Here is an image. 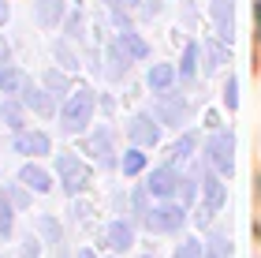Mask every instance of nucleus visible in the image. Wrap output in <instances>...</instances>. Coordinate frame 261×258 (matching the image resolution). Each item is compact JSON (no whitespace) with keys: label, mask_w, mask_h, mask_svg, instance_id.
I'll use <instances>...</instances> for the list:
<instances>
[{"label":"nucleus","mask_w":261,"mask_h":258,"mask_svg":"<svg viewBox=\"0 0 261 258\" xmlns=\"http://www.w3.org/2000/svg\"><path fill=\"white\" fill-rule=\"evenodd\" d=\"M90 116H93V90L79 86V90L64 101L60 124H64V131H82V127L90 124Z\"/></svg>","instance_id":"1"},{"label":"nucleus","mask_w":261,"mask_h":258,"mask_svg":"<svg viewBox=\"0 0 261 258\" xmlns=\"http://www.w3.org/2000/svg\"><path fill=\"white\" fill-rule=\"evenodd\" d=\"M56 176H60L64 191H71V195L86 191V183H90V169L82 165L75 154H60V157H56Z\"/></svg>","instance_id":"2"},{"label":"nucleus","mask_w":261,"mask_h":258,"mask_svg":"<svg viewBox=\"0 0 261 258\" xmlns=\"http://www.w3.org/2000/svg\"><path fill=\"white\" fill-rule=\"evenodd\" d=\"M183 221H187V209H183V206H175V202L153 206L149 214H146L149 232H175V228H183Z\"/></svg>","instance_id":"3"},{"label":"nucleus","mask_w":261,"mask_h":258,"mask_svg":"<svg viewBox=\"0 0 261 258\" xmlns=\"http://www.w3.org/2000/svg\"><path fill=\"white\" fill-rule=\"evenodd\" d=\"M231 135L228 131H220V135H213L209 138V150H205V154H209V165H217V172L220 176H228L231 169H235V157H231Z\"/></svg>","instance_id":"4"},{"label":"nucleus","mask_w":261,"mask_h":258,"mask_svg":"<svg viewBox=\"0 0 261 258\" xmlns=\"http://www.w3.org/2000/svg\"><path fill=\"white\" fill-rule=\"evenodd\" d=\"M175 187H179V176L172 169H153V176L146 180V191L153 198H168V195H175Z\"/></svg>","instance_id":"5"},{"label":"nucleus","mask_w":261,"mask_h":258,"mask_svg":"<svg viewBox=\"0 0 261 258\" xmlns=\"http://www.w3.org/2000/svg\"><path fill=\"white\" fill-rule=\"evenodd\" d=\"M127 135L135 138L138 146H157V138H161V131H157V124H153L149 116H135V120L127 124Z\"/></svg>","instance_id":"6"},{"label":"nucleus","mask_w":261,"mask_h":258,"mask_svg":"<svg viewBox=\"0 0 261 258\" xmlns=\"http://www.w3.org/2000/svg\"><path fill=\"white\" fill-rule=\"evenodd\" d=\"M15 150H19V154H27V157H41V154H49V135H41V131H19L15 135Z\"/></svg>","instance_id":"7"},{"label":"nucleus","mask_w":261,"mask_h":258,"mask_svg":"<svg viewBox=\"0 0 261 258\" xmlns=\"http://www.w3.org/2000/svg\"><path fill=\"white\" fill-rule=\"evenodd\" d=\"M19 183L30 187V191H38V195H49V191H53V180H49V172H45L41 165H22Z\"/></svg>","instance_id":"8"},{"label":"nucleus","mask_w":261,"mask_h":258,"mask_svg":"<svg viewBox=\"0 0 261 258\" xmlns=\"http://www.w3.org/2000/svg\"><path fill=\"white\" fill-rule=\"evenodd\" d=\"M105 243H109L112 251H127L130 243H135V228L123 225V221H112V225L105 228Z\"/></svg>","instance_id":"9"},{"label":"nucleus","mask_w":261,"mask_h":258,"mask_svg":"<svg viewBox=\"0 0 261 258\" xmlns=\"http://www.w3.org/2000/svg\"><path fill=\"white\" fill-rule=\"evenodd\" d=\"M220 206H224V183H220V176L213 172V165H209V172H205V209L217 214Z\"/></svg>","instance_id":"10"},{"label":"nucleus","mask_w":261,"mask_h":258,"mask_svg":"<svg viewBox=\"0 0 261 258\" xmlns=\"http://www.w3.org/2000/svg\"><path fill=\"white\" fill-rule=\"evenodd\" d=\"M64 15V0H38V19L45 27H56Z\"/></svg>","instance_id":"11"},{"label":"nucleus","mask_w":261,"mask_h":258,"mask_svg":"<svg viewBox=\"0 0 261 258\" xmlns=\"http://www.w3.org/2000/svg\"><path fill=\"white\" fill-rule=\"evenodd\" d=\"M22 98H27V105H30V109H34V112H38V116H49V112H53V101H49V98H45V93H41V90H34L30 83H27V86H22Z\"/></svg>","instance_id":"12"},{"label":"nucleus","mask_w":261,"mask_h":258,"mask_svg":"<svg viewBox=\"0 0 261 258\" xmlns=\"http://www.w3.org/2000/svg\"><path fill=\"white\" fill-rule=\"evenodd\" d=\"M213 15H217L220 38H231V0H217V4H213Z\"/></svg>","instance_id":"13"},{"label":"nucleus","mask_w":261,"mask_h":258,"mask_svg":"<svg viewBox=\"0 0 261 258\" xmlns=\"http://www.w3.org/2000/svg\"><path fill=\"white\" fill-rule=\"evenodd\" d=\"M172 79H175L172 67H168V64H157V67L149 72V86H153V90H168V86H172Z\"/></svg>","instance_id":"14"},{"label":"nucleus","mask_w":261,"mask_h":258,"mask_svg":"<svg viewBox=\"0 0 261 258\" xmlns=\"http://www.w3.org/2000/svg\"><path fill=\"white\" fill-rule=\"evenodd\" d=\"M22 86H27V79H22L19 72H11V67L0 72V90L4 93H22Z\"/></svg>","instance_id":"15"},{"label":"nucleus","mask_w":261,"mask_h":258,"mask_svg":"<svg viewBox=\"0 0 261 258\" xmlns=\"http://www.w3.org/2000/svg\"><path fill=\"white\" fill-rule=\"evenodd\" d=\"M146 169V154H138V150H127L123 154V176H138Z\"/></svg>","instance_id":"16"},{"label":"nucleus","mask_w":261,"mask_h":258,"mask_svg":"<svg viewBox=\"0 0 261 258\" xmlns=\"http://www.w3.org/2000/svg\"><path fill=\"white\" fill-rule=\"evenodd\" d=\"M93 154H97L101 165H112V146H109V131H97L93 138Z\"/></svg>","instance_id":"17"},{"label":"nucleus","mask_w":261,"mask_h":258,"mask_svg":"<svg viewBox=\"0 0 261 258\" xmlns=\"http://www.w3.org/2000/svg\"><path fill=\"white\" fill-rule=\"evenodd\" d=\"M11 225H15V214H11V202L0 195V236H11Z\"/></svg>","instance_id":"18"},{"label":"nucleus","mask_w":261,"mask_h":258,"mask_svg":"<svg viewBox=\"0 0 261 258\" xmlns=\"http://www.w3.org/2000/svg\"><path fill=\"white\" fill-rule=\"evenodd\" d=\"M191 150H194V135H183L179 143L172 146V157H175V161H183V157H191Z\"/></svg>","instance_id":"19"},{"label":"nucleus","mask_w":261,"mask_h":258,"mask_svg":"<svg viewBox=\"0 0 261 258\" xmlns=\"http://www.w3.org/2000/svg\"><path fill=\"white\" fill-rule=\"evenodd\" d=\"M120 45H123V49H127L130 56H146V45H142V41L135 38V34H123V38H120Z\"/></svg>","instance_id":"20"},{"label":"nucleus","mask_w":261,"mask_h":258,"mask_svg":"<svg viewBox=\"0 0 261 258\" xmlns=\"http://www.w3.org/2000/svg\"><path fill=\"white\" fill-rule=\"evenodd\" d=\"M0 116H4V120H8V127H15V131L22 127V116H19V109H15V105H0Z\"/></svg>","instance_id":"21"},{"label":"nucleus","mask_w":261,"mask_h":258,"mask_svg":"<svg viewBox=\"0 0 261 258\" xmlns=\"http://www.w3.org/2000/svg\"><path fill=\"white\" fill-rule=\"evenodd\" d=\"M175 258H201V243L198 240H183V247L175 251Z\"/></svg>","instance_id":"22"},{"label":"nucleus","mask_w":261,"mask_h":258,"mask_svg":"<svg viewBox=\"0 0 261 258\" xmlns=\"http://www.w3.org/2000/svg\"><path fill=\"white\" fill-rule=\"evenodd\" d=\"M209 251H217V254L228 258V254H231V240H228V236H213V240H209Z\"/></svg>","instance_id":"23"},{"label":"nucleus","mask_w":261,"mask_h":258,"mask_svg":"<svg viewBox=\"0 0 261 258\" xmlns=\"http://www.w3.org/2000/svg\"><path fill=\"white\" fill-rule=\"evenodd\" d=\"M224 105H228V109H235V105H239V83H235V79L224 86Z\"/></svg>","instance_id":"24"},{"label":"nucleus","mask_w":261,"mask_h":258,"mask_svg":"<svg viewBox=\"0 0 261 258\" xmlns=\"http://www.w3.org/2000/svg\"><path fill=\"white\" fill-rule=\"evenodd\" d=\"M175 195H179V198H183V206H187V202L194 198V180H179V187H175Z\"/></svg>","instance_id":"25"},{"label":"nucleus","mask_w":261,"mask_h":258,"mask_svg":"<svg viewBox=\"0 0 261 258\" xmlns=\"http://www.w3.org/2000/svg\"><path fill=\"white\" fill-rule=\"evenodd\" d=\"M194 60H198V49L191 45V49L183 53V79H187V75H194Z\"/></svg>","instance_id":"26"},{"label":"nucleus","mask_w":261,"mask_h":258,"mask_svg":"<svg viewBox=\"0 0 261 258\" xmlns=\"http://www.w3.org/2000/svg\"><path fill=\"white\" fill-rule=\"evenodd\" d=\"M4 19H8V8H0V22H4Z\"/></svg>","instance_id":"27"},{"label":"nucleus","mask_w":261,"mask_h":258,"mask_svg":"<svg viewBox=\"0 0 261 258\" xmlns=\"http://www.w3.org/2000/svg\"><path fill=\"white\" fill-rule=\"evenodd\" d=\"M79 258H93V251H82V254H79Z\"/></svg>","instance_id":"28"},{"label":"nucleus","mask_w":261,"mask_h":258,"mask_svg":"<svg viewBox=\"0 0 261 258\" xmlns=\"http://www.w3.org/2000/svg\"><path fill=\"white\" fill-rule=\"evenodd\" d=\"M142 258H153V254H142Z\"/></svg>","instance_id":"29"},{"label":"nucleus","mask_w":261,"mask_h":258,"mask_svg":"<svg viewBox=\"0 0 261 258\" xmlns=\"http://www.w3.org/2000/svg\"><path fill=\"white\" fill-rule=\"evenodd\" d=\"M127 4H135V0H127Z\"/></svg>","instance_id":"30"}]
</instances>
